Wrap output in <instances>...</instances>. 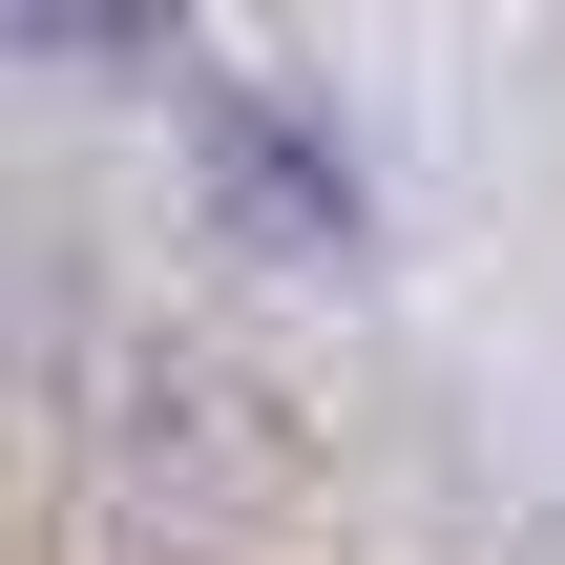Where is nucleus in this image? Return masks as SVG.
Returning a JSON list of instances; mask_svg holds the SVG:
<instances>
[{
    "label": "nucleus",
    "mask_w": 565,
    "mask_h": 565,
    "mask_svg": "<svg viewBox=\"0 0 565 565\" xmlns=\"http://www.w3.org/2000/svg\"><path fill=\"white\" fill-rule=\"evenodd\" d=\"M21 21H42V42H63V63H105V42H147V21H168V0H21Z\"/></svg>",
    "instance_id": "f257e3e1"
}]
</instances>
